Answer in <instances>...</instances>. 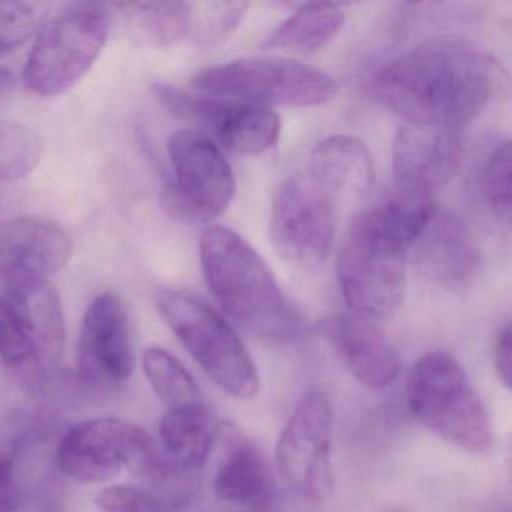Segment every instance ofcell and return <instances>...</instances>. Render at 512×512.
Instances as JSON below:
<instances>
[{"mask_svg": "<svg viewBox=\"0 0 512 512\" xmlns=\"http://www.w3.org/2000/svg\"><path fill=\"white\" fill-rule=\"evenodd\" d=\"M502 85L499 64L457 38L413 47L382 68L374 92L409 124L458 128L479 115Z\"/></svg>", "mask_w": 512, "mask_h": 512, "instance_id": "obj_1", "label": "cell"}, {"mask_svg": "<svg viewBox=\"0 0 512 512\" xmlns=\"http://www.w3.org/2000/svg\"><path fill=\"white\" fill-rule=\"evenodd\" d=\"M206 283L239 328L263 340H286L301 319L257 251L229 227L212 226L200 239Z\"/></svg>", "mask_w": 512, "mask_h": 512, "instance_id": "obj_2", "label": "cell"}, {"mask_svg": "<svg viewBox=\"0 0 512 512\" xmlns=\"http://www.w3.org/2000/svg\"><path fill=\"white\" fill-rule=\"evenodd\" d=\"M406 397L413 418L440 439L473 454L491 448L487 410L460 362L448 352L434 350L413 365Z\"/></svg>", "mask_w": 512, "mask_h": 512, "instance_id": "obj_3", "label": "cell"}, {"mask_svg": "<svg viewBox=\"0 0 512 512\" xmlns=\"http://www.w3.org/2000/svg\"><path fill=\"white\" fill-rule=\"evenodd\" d=\"M155 304L182 346L221 391L238 400H251L259 392V373L250 352L211 305L176 287L157 290Z\"/></svg>", "mask_w": 512, "mask_h": 512, "instance_id": "obj_4", "label": "cell"}, {"mask_svg": "<svg viewBox=\"0 0 512 512\" xmlns=\"http://www.w3.org/2000/svg\"><path fill=\"white\" fill-rule=\"evenodd\" d=\"M56 457L61 472L83 484L110 481L124 467L155 482L182 473L145 430L109 416L70 428L59 443Z\"/></svg>", "mask_w": 512, "mask_h": 512, "instance_id": "obj_5", "label": "cell"}, {"mask_svg": "<svg viewBox=\"0 0 512 512\" xmlns=\"http://www.w3.org/2000/svg\"><path fill=\"white\" fill-rule=\"evenodd\" d=\"M193 86L212 97L254 106L310 107L328 103L338 83L320 68L286 58H247L206 68Z\"/></svg>", "mask_w": 512, "mask_h": 512, "instance_id": "obj_6", "label": "cell"}, {"mask_svg": "<svg viewBox=\"0 0 512 512\" xmlns=\"http://www.w3.org/2000/svg\"><path fill=\"white\" fill-rule=\"evenodd\" d=\"M109 31L106 5H67L44 26L32 47L23 73L28 88L43 97H55L73 88L97 61Z\"/></svg>", "mask_w": 512, "mask_h": 512, "instance_id": "obj_7", "label": "cell"}, {"mask_svg": "<svg viewBox=\"0 0 512 512\" xmlns=\"http://www.w3.org/2000/svg\"><path fill=\"white\" fill-rule=\"evenodd\" d=\"M167 149L173 169L172 182L161 193L167 214L191 224L223 214L235 196V176L214 140L200 131L179 130Z\"/></svg>", "mask_w": 512, "mask_h": 512, "instance_id": "obj_8", "label": "cell"}, {"mask_svg": "<svg viewBox=\"0 0 512 512\" xmlns=\"http://www.w3.org/2000/svg\"><path fill=\"white\" fill-rule=\"evenodd\" d=\"M406 260V250L353 221L337 266L352 314L376 323L394 316L406 292Z\"/></svg>", "mask_w": 512, "mask_h": 512, "instance_id": "obj_9", "label": "cell"}, {"mask_svg": "<svg viewBox=\"0 0 512 512\" xmlns=\"http://www.w3.org/2000/svg\"><path fill=\"white\" fill-rule=\"evenodd\" d=\"M337 203V197L308 173L283 182L275 194L269 226L278 256L298 268L322 265L334 242Z\"/></svg>", "mask_w": 512, "mask_h": 512, "instance_id": "obj_10", "label": "cell"}, {"mask_svg": "<svg viewBox=\"0 0 512 512\" xmlns=\"http://www.w3.org/2000/svg\"><path fill=\"white\" fill-rule=\"evenodd\" d=\"M331 401L322 391H311L299 401L287 421L277 449L275 463L286 484L298 496L323 502L334 488L332 470Z\"/></svg>", "mask_w": 512, "mask_h": 512, "instance_id": "obj_11", "label": "cell"}, {"mask_svg": "<svg viewBox=\"0 0 512 512\" xmlns=\"http://www.w3.org/2000/svg\"><path fill=\"white\" fill-rule=\"evenodd\" d=\"M154 92L170 112L197 122L235 154L247 157L263 154L280 137V116L269 107L212 95L197 97L166 83H157Z\"/></svg>", "mask_w": 512, "mask_h": 512, "instance_id": "obj_12", "label": "cell"}, {"mask_svg": "<svg viewBox=\"0 0 512 512\" xmlns=\"http://www.w3.org/2000/svg\"><path fill=\"white\" fill-rule=\"evenodd\" d=\"M134 368L130 316L119 296L103 293L86 310L77 344V373L98 388L118 386Z\"/></svg>", "mask_w": 512, "mask_h": 512, "instance_id": "obj_13", "label": "cell"}, {"mask_svg": "<svg viewBox=\"0 0 512 512\" xmlns=\"http://www.w3.org/2000/svg\"><path fill=\"white\" fill-rule=\"evenodd\" d=\"M458 130L407 124L392 146V169L401 194L430 199L454 178L460 164Z\"/></svg>", "mask_w": 512, "mask_h": 512, "instance_id": "obj_14", "label": "cell"}, {"mask_svg": "<svg viewBox=\"0 0 512 512\" xmlns=\"http://www.w3.org/2000/svg\"><path fill=\"white\" fill-rule=\"evenodd\" d=\"M323 334L347 370L365 388L383 391L400 373V358L376 322L346 314L323 323Z\"/></svg>", "mask_w": 512, "mask_h": 512, "instance_id": "obj_15", "label": "cell"}, {"mask_svg": "<svg viewBox=\"0 0 512 512\" xmlns=\"http://www.w3.org/2000/svg\"><path fill=\"white\" fill-rule=\"evenodd\" d=\"M415 245L419 271L443 289H466L478 275L481 251L469 227L454 215L436 212Z\"/></svg>", "mask_w": 512, "mask_h": 512, "instance_id": "obj_16", "label": "cell"}, {"mask_svg": "<svg viewBox=\"0 0 512 512\" xmlns=\"http://www.w3.org/2000/svg\"><path fill=\"white\" fill-rule=\"evenodd\" d=\"M71 254L70 235L49 218L20 217L0 226V272L47 278L64 269Z\"/></svg>", "mask_w": 512, "mask_h": 512, "instance_id": "obj_17", "label": "cell"}, {"mask_svg": "<svg viewBox=\"0 0 512 512\" xmlns=\"http://www.w3.org/2000/svg\"><path fill=\"white\" fill-rule=\"evenodd\" d=\"M218 437L224 454L215 473V496L250 511L268 509L275 496V478L262 452L235 425L218 428Z\"/></svg>", "mask_w": 512, "mask_h": 512, "instance_id": "obj_18", "label": "cell"}, {"mask_svg": "<svg viewBox=\"0 0 512 512\" xmlns=\"http://www.w3.org/2000/svg\"><path fill=\"white\" fill-rule=\"evenodd\" d=\"M0 293L10 299L31 332L38 362L44 367L58 365L64 355V311L55 287L47 278L0 272Z\"/></svg>", "mask_w": 512, "mask_h": 512, "instance_id": "obj_19", "label": "cell"}, {"mask_svg": "<svg viewBox=\"0 0 512 512\" xmlns=\"http://www.w3.org/2000/svg\"><path fill=\"white\" fill-rule=\"evenodd\" d=\"M307 173L337 199L364 196L376 179L370 149L352 136H331L317 143Z\"/></svg>", "mask_w": 512, "mask_h": 512, "instance_id": "obj_20", "label": "cell"}, {"mask_svg": "<svg viewBox=\"0 0 512 512\" xmlns=\"http://www.w3.org/2000/svg\"><path fill=\"white\" fill-rule=\"evenodd\" d=\"M218 428L202 403L167 410L160 427L164 454L179 472H193L211 455Z\"/></svg>", "mask_w": 512, "mask_h": 512, "instance_id": "obj_21", "label": "cell"}, {"mask_svg": "<svg viewBox=\"0 0 512 512\" xmlns=\"http://www.w3.org/2000/svg\"><path fill=\"white\" fill-rule=\"evenodd\" d=\"M344 22L341 8L329 2L301 5L262 44L266 50L310 55L325 47Z\"/></svg>", "mask_w": 512, "mask_h": 512, "instance_id": "obj_22", "label": "cell"}, {"mask_svg": "<svg viewBox=\"0 0 512 512\" xmlns=\"http://www.w3.org/2000/svg\"><path fill=\"white\" fill-rule=\"evenodd\" d=\"M143 370L167 410L202 403L190 371L167 350L151 347L143 355Z\"/></svg>", "mask_w": 512, "mask_h": 512, "instance_id": "obj_23", "label": "cell"}, {"mask_svg": "<svg viewBox=\"0 0 512 512\" xmlns=\"http://www.w3.org/2000/svg\"><path fill=\"white\" fill-rule=\"evenodd\" d=\"M149 38L172 46L193 34L194 4L187 2H131L119 4Z\"/></svg>", "mask_w": 512, "mask_h": 512, "instance_id": "obj_24", "label": "cell"}, {"mask_svg": "<svg viewBox=\"0 0 512 512\" xmlns=\"http://www.w3.org/2000/svg\"><path fill=\"white\" fill-rule=\"evenodd\" d=\"M191 500L187 490L113 485L98 493L97 505L104 512H185Z\"/></svg>", "mask_w": 512, "mask_h": 512, "instance_id": "obj_25", "label": "cell"}, {"mask_svg": "<svg viewBox=\"0 0 512 512\" xmlns=\"http://www.w3.org/2000/svg\"><path fill=\"white\" fill-rule=\"evenodd\" d=\"M43 146L34 131L17 122L0 121V181L25 178L40 163Z\"/></svg>", "mask_w": 512, "mask_h": 512, "instance_id": "obj_26", "label": "cell"}, {"mask_svg": "<svg viewBox=\"0 0 512 512\" xmlns=\"http://www.w3.org/2000/svg\"><path fill=\"white\" fill-rule=\"evenodd\" d=\"M0 361L8 370H23L38 362L28 326L10 299L0 293Z\"/></svg>", "mask_w": 512, "mask_h": 512, "instance_id": "obj_27", "label": "cell"}, {"mask_svg": "<svg viewBox=\"0 0 512 512\" xmlns=\"http://www.w3.org/2000/svg\"><path fill=\"white\" fill-rule=\"evenodd\" d=\"M511 143L503 142L488 155L479 175V188L488 208L499 218L511 215Z\"/></svg>", "mask_w": 512, "mask_h": 512, "instance_id": "obj_28", "label": "cell"}, {"mask_svg": "<svg viewBox=\"0 0 512 512\" xmlns=\"http://www.w3.org/2000/svg\"><path fill=\"white\" fill-rule=\"evenodd\" d=\"M250 5L247 2H212V4H194V37L202 44H215L229 37Z\"/></svg>", "mask_w": 512, "mask_h": 512, "instance_id": "obj_29", "label": "cell"}, {"mask_svg": "<svg viewBox=\"0 0 512 512\" xmlns=\"http://www.w3.org/2000/svg\"><path fill=\"white\" fill-rule=\"evenodd\" d=\"M40 19V5L0 2V56L13 52L28 41Z\"/></svg>", "mask_w": 512, "mask_h": 512, "instance_id": "obj_30", "label": "cell"}, {"mask_svg": "<svg viewBox=\"0 0 512 512\" xmlns=\"http://www.w3.org/2000/svg\"><path fill=\"white\" fill-rule=\"evenodd\" d=\"M494 368L500 383L506 389H511L512 383V358H511V325L506 323L502 331L497 335L494 346Z\"/></svg>", "mask_w": 512, "mask_h": 512, "instance_id": "obj_31", "label": "cell"}, {"mask_svg": "<svg viewBox=\"0 0 512 512\" xmlns=\"http://www.w3.org/2000/svg\"><path fill=\"white\" fill-rule=\"evenodd\" d=\"M19 508L20 496L14 481L13 461L0 457V512H17Z\"/></svg>", "mask_w": 512, "mask_h": 512, "instance_id": "obj_32", "label": "cell"}, {"mask_svg": "<svg viewBox=\"0 0 512 512\" xmlns=\"http://www.w3.org/2000/svg\"><path fill=\"white\" fill-rule=\"evenodd\" d=\"M14 86V77L10 70L0 67V98L10 94Z\"/></svg>", "mask_w": 512, "mask_h": 512, "instance_id": "obj_33", "label": "cell"}, {"mask_svg": "<svg viewBox=\"0 0 512 512\" xmlns=\"http://www.w3.org/2000/svg\"><path fill=\"white\" fill-rule=\"evenodd\" d=\"M250 512H268V509H260V511H250Z\"/></svg>", "mask_w": 512, "mask_h": 512, "instance_id": "obj_34", "label": "cell"}]
</instances>
